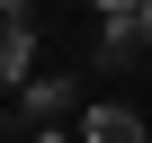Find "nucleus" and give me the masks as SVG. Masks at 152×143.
Wrapping results in <instances>:
<instances>
[{
  "label": "nucleus",
  "instance_id": "0eeeda50",
  "mask_svg": "<svg viewBox=\"0 0 152 143\" xmlns=\"http://www.w3.org/2000/svg\"><path fill=\"white\" fill-rule=\"evenodd\" d=\"M27 143H63V134H27Z\"/></svg>",
  "mask_w": 152,
  "mask_h": 143
},
{
  "label": "nucleus",
  "instance_id": "f03ea898",
  "mask_svg": "<svg viewBox=\"0 0 152 143\" xmlns=\"http://www.w3.org/2000/svg\"><path fill=\"white\" fill-rule=\"evenodd\" d=\"M81 143H143V116L134 107H90L81 116Z\"/></svg>",
  "mask_w": 152,
  "mask_h": 143
},
{
  "label": "nucleus",
  "instance_id": "423d86ee",
  "mask_svg": "<svg viewBox=\"0 0 152 143\" xmlns=\"http://www.w3.org/2000/svg\"><path fill=\"white\" fill-rule=\"evenodd\" d=\"M134 36H143V45H152V9H143V18H134Z\"/></svg>",
  "mask_w": 152,
  "mask_h": 143
},
{
  "label": "nucleus",
  "instance_id": "39448f33",
  "mask_svg": "<svg viewBox=\"0 0 152 143\" xmlns=\"http://www.w3.org/2000/svg\"><path fill=\"white\" fill-rule=\"evenodd\" d=\"M90 9H99V18H143L152 0H90Z\"/></svg>",
  "mask_w": 152,
  "mask_h": 143
},
{
  "label": "nucleus",
  "instance_id": "7ed1b4c3",
  "mask_svg": "<svg viewBox=\"0 0 152 143\" xmlns=\"http://www.w3.org/2000/svg\"><path fill=\"white\" fill-rule=\"evenodd\" d=\"M143 54V36H134V18H107V36H99V72H125Z\"/></svg>",
  "mask_w": 152,
  "mask_h": 143
},
{
  "label": "nucleus",
  "instance_id": "f257e3e1",
  "mask_svg": "<svg viewBox=\"0 0 152 143\" xmlns=\"http://www.w3.org/2000/svg\"><path fill=\"white\" fill-rule=\"evenodd\" d=\"M27 63H36V18H27V0H0V90L27 81Z\"/></svg>",
  "mask_w": 152,
  "mask_h": 143
},
{
  "label": "nucleus",
  "instance_id": "20e7f679",
  "mask_svg": "<svg viewBox=\"0 0 152 143\" xmlns=\"http://www.w3.org/2000/svg\"><path fill=\"white\" fill-rule=\"evenodd\" d=\"M72 81H81V72H45V81H27V116H54V107L72 98Z\"/></svg>",
  "mask_w": 152,
  "mask_h": 143
}]
</instances>
